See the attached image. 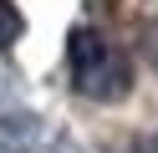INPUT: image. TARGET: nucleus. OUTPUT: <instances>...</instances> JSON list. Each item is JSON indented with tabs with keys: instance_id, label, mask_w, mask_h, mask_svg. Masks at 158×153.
Listing matches in <instances>:
<instances>
[{
	"instance_id": "nucleus-3",
	"label": "nucleus",
	"mask_w": 158,
	"mask_h": 153,
	"mask_svg": "<svg viewBox=\"0 0 158 153\" xmlns=\"http://www.w3.org/2000/svg\"><path fill=\"white\" fill-rule=\"evenodd\" d=\"M138 46H143V56H148V66L158 71V20H148V26H143V41H138Z\"/></svg>"
},
{
	"instance_id": "nucleus-2",
	"label": "nucleus",
	"mask_w": 158,
	"mask_h": 153,
	"mask_svg": "<svg viewBox=\"0 0 158 153\" xmlns=\"http://www.w3.org/2000/svg\"><path fill=\"white\" fill-rule=\"evenodd\" d=\"M21 26H26V20H21V10H15L10 0H0V51H5V46H15Z\"/></svg>"
},
{
	"instance_id": "nucleus-1",
	"label": "nucleus",
	"mask_w": 158,
	"mask_h": 153,
	"mask_svg": "<svg viewBox=\"0 0 158 153\" xmlns=\"http://www.w3.org/2000/svg\"><path fill=\"white\" fill-rule=\"evenodd\" d=\"M66 66H72V87L87 102H123L133 92V56L97 26H77L72 31Z\"/></svg>"
}]
</instances>
